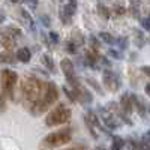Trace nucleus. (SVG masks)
I'll return each instance as SVG.
<instances>
[{"label": "nucleus", "instance_id": "nucleus-6", "mask_svg": "<svg viewBox=\"0 0 150 150\" xmlns=\"http://www.w3.org/2000/svg\"><path fill=\"white\" fill-rule=\"evenodd\" d=\"M60 68H62V71H63L66 80L69 81L71 89H75L77 86H80V81H78V78H77V75H75V68H74L72 60L63 59V60L60 62Z\"/></svg>", "mask_w": 150, "mask_h": 150}, {"label": "nucleus", "instance_id": "nucleus-30", "mask_svg": "<svg viewBox=\"0 0 150 150\" xmlns=\"http://www.w3.org/2000/svg\"><path fill=\"white\" fill-rule=\"evenodd\" d=\"M90 45H92V50H95V51H98V48L101 47V44H99V41L96 39L95 36L90 38Z\"/></svg>", "mask_w": 150, "mask_h": 150}, {"label": "nucleus", "instance_id": "nucleus-12", "mask_svg": "<svg viewBox=\"0 0 150 150\" xmlns=\"http://www.w3.org/2000/svg\"><path fill=\"white\" fill-rule=\"evenodd\" d=\"M17 60V54L12 51H3L0 53V63H14Z\"/></svg>", "mask_w": 150, "mask_h": 150}, {"label": "nucleus", "instance_id": "nucleus-3", "mask_svg": "<svg viewBox=\"0 0 150 150\" xmlns=\"http://www.w3.org/2000/svg\"><path fill=\"white\" fill-rule=\"evenodd\" d=\"M72 140V129L71 128H63L57 132L48 134L45 138L41 140L39 143V150H53L60 146H65Z\"/></svg>", "mask_w": 150, "mask_h": 150}, {"label": "nucleus", "instance_id": "nucleus-24", "mask_svg": "<svg viewBox=\"0 0 150 150\" xmlns=\"http://www.w3.org/2000/svg\"><path fill=\"white\" fill-rule=\"evenodd\" d=\"M65 50H66V51H69V53H77V45H75L72 41H68L65 44Z\"/></svg>", "mask_w": 150, "mask_h": 150}, {"label": "nucleus", "instance_id": "nucleus-27", "mask_svg": "<svg viewBox=\"0 0 150 150\" xmlns=\"http://www.w3.org/2000/svg\"><path fill=\"white\" fill-rule=\"evenodd\" d=\"M141 27H143L144 30H150V17L141 18Z\"/></svg>", "mask_w": 150, "mask_h": 150}, {"label": "nucleus", "instance_id": "nucleus-22", "mask_svg": "<svg viewBox=\"0 0 150 150\" xmlns=\"http://www.w3.org/2000/svg\"><path fill=\"white\" fill-rule=\"evenodd\" d=\"M86 81L89 83V84H90V86L93 87V89H95V90H96V92H98L99 95H102V92H104V90H102V87L98 84V81H96L95 78H86Z\"/></svg>", "mask_w": 150, "mask_h": 150}, {"label": "nucleus", "instance_id": "nucleus-4", "mask_svg": "<svg viewBox=\"0 0 150 150\" xmlns=\"http://www.w3.org/2000/svg\"><path fill=\"white\" fill-rule=\"evenodd\" d=\"M72 116V111L71 108H68L65 104H57L51 111L48 112V116L45 117V125L48 128H53V126H59V125H63L66 122L71 120Z\"/></svg>", "mask_w": 150, "mask_h": 150}, {"label": "nucleus", "instance_id": "nucleus-18", "mask_svg": "<svg viewBox=\"0 0 150 150\" xmlns=\"http://www.w3.org/2000/svg\"><path fill=\"white\" fill-rule=\"evenodd\" d=\"M98 11H99V15H101L102 18H105V20H108L110 15H111L110 14V12H111L110 8H107L104 3H98Z\"/></svg>", "mask_w": 150, "mask_h": 150}, {"label": "nucleus", "instance_id": "nucleus-35", "mask_svg": "<svg viewBox=\"0 0 150 150\" xmlns=\"http://www.w3.org/2000/svg\"><path fill=\"white\" fill-rule=\"evenodd\" d=\"M140 150H150V143L140 141Z\"/></svg>", "mask_w": 150, "mask_h": 150}, {"label": "nucleus", "instance_id": "nucleus-32", "mask_svg": "<svg viewBox=\"0 0 150 150\" xmlns=\"http://www.w3.org/2000/svg\"><path fill=\"white\" fill-rule=\"evenodd\" d=\"M41 20L44 23V26H51V21H50V17L48 15H41Z\"/></svg>", "mask_w": 150, "mask_h": 150}, {"label": "nucleus", "instance_id": "nucleus-28", "mask_svg": "<svg viewBox=\"0 0 150 150\" xmlns=\"http://www.w3.org/2000/svg\"><path fill=\"white\" fill-rule=\"evenodd\" d=\"M63 92L66 93V96H68V99L71 102H77V99H75V96H74V93H72V90H69L68 87H63Z\"/></svg>", "mask_w": 150, "mask_h": 150}, {"label": "nucleus", "instance_id": "nucleus-33", "mask_svg": "<svg viewBox=\"0 0 150 150\" xmlns=\"http://www.w3.org/2000/svg\"><path fill=\"white\" fill-rule=\"evenodd\" d=\"M50 39H51L53 42H59V33L57 32H51L50 33Z\"/></svg>", "mask_w": 150, "mask_h": 150}, {"label": "nucleus", "instance_id": "nucleus-37", "mask_svg": "<svg viewBox=\"0 0 150 150\" xmlns=\"http://www.w3.org/2000/svg\"><path fill=\"white\" fill-rule=\"evenodd\" d=\"M65 150H84V147H81V146H74V147H69V149H65Z\"/></svg>", "mask_w": 150, "mask_h": 150}, {"label": "nucleus", "instance_id": "nucleus-21", "mask_svg": "<svg viewBox=\"0 0 150 150\" xmlns=\"http://www.w3.org/2000/svg\"><path fill=\"white\" fill-rule=\"evenodd\" d=\"M112 12H114L116 15H119V17H122V15H125L128 12V9L125 8V6H122V5H114L112 6V9H111Z\"/></svg>", "mask_w": 150, "mask_h": 150}, {"label": "nucleus", "instance_id": "nucleus-16", "mask_svg": "<svg viewBox=\"0 0 150 150\" xmlns=\"http://www.w3.org/2000/svg\"><path fill=\"white\" fill-rule=\"evenodd\" d=\"M125 146V140L122 137H112L111 138V150H122Z\"/></svg>", "mask_w": 150, "mask_h": 150}, {"label": "nucleus", "instance_id": "nucleus-1", "mask_svg": "<svg viewBox=\"0 0 150 150\" xmlns=\"http://www.w3.org/2000/svg\"><path fill=\"white\" fill-rule=\"evenodd\" d=\"M47 84L48 83H44L42 80L35 77V75L27 77L26 80L23 81L21 90H20L21 92V96H23V102L30 108L35 102H38L42 98V95L47 90Z\"/></svg>", "mask_w": 150, "mask_h": 150}, {"label": "nucleus", "instance_id": "nucleus-7", "mask_svg": "<svg viewBox=\"0 0 150 150\" xmlns=\"http://www.w3.org/2000/svg\"><path fill=\"white\" fill-rule=\"evenodd\" d=\"M102 80H104L105 87L110 92H117L120 89V80H119V77L112 71L105 69L104 74H102Z\"/></svg>", "mask_w": 150, "mask_h": 150}, {"label": "nucleus", "instance_id": "nucleus-25", "mask_svg": "<svg viewBox=\"0 0 150 150\" xmlns=\"http://www.w3.org/2000/svg\"><path fill=\"white\" fill-rule=\"evenodd\" d=\"M128 44H129L128 38H120V39H117V45L120 47V50H126L128 48Z\"/></svg>", "mask_w": 150, "mask_h": 150}, {"label": "nucleus", "instance_id": "nucleus-36", "mask_svg": "<svg viewBox=\"0 0 150 150\" xmlns=\"http://www.w3.org/2000/svg\"><path fill=\"white\" fill-rule=\"evenodd\" d=\"M141 141H144V143H150V131H147V132H146V134L143 135Z\"/></svg>", "mask_w": 150, "mask_h": 150}, {"label": "nucleus", "instance_id": "nucleus-17", "mask_svg": "<svg viewBox=\"0 0 150 150\" xmlns=\"http://www.w3.org/2000/svg\"><path fill=\"white\" fill-rule=\"evenodd\" d=\"M2 44H3V47L6 48V51H11V48L15 47L14 38H11L9 35H3V36H2Z\"/></svg>", "mask_w": 150, "mask_h": 150}, {"label": "nucleus", "instance_id": "nucleus-14", "mask_svg": "<svg viewBox=\"0 0 150 150\" xmlns=\"http://www.w3.org/2000/svg\"><path fill=\"white\" fill-rule=\"evenodd\" d=\"M71 41H72L75 45H77V47H78V45H83V44L86 42V39H84V35H83L78 29H75V30L72 32V39H71Z\"/></svg>", "mask_w": 150, "mask_h": 150}, {"label": "nucleus", "instance_id": "nucleus-11", "mask_svg": "<svg viewBox=\"0 0 150 150\" xmlns=\"http://www.w3.org/2000/svg\"><path fill=\"white\" fill-rule=\"evenodd\" d=\"M17 59L21 60L23 63H29L30 59H32V53H30V50L29 48H20L18 51H17Z\"/></svg>", "mask_w": 150, "mask_h": 150}, {"label": "nucleus", "instance_id": "nucleus-34", "mask_svg": "<svg viewBox=\"0 0 150 150\" xmlns=\"http://www.w3.org/2000/svg\"><path fill=\"white\" fill-rule=\"evenodd\" d=\"M141 72L146 75V77H149V78H150V65H147V66H143V68H141Z\"/></svg>", "mask_w": 150, "mask_h": 150}, {"label": "nucleus", "instance_id": "nucleus-8", "mask_svg": "<svg viewBox=\"0 0 150 150\" xmlns=\"http://www.w3.org/2000/svg\"><path fill=\"white\" fill-rule=\"evenodd\" d=\"M120 110H122V112L123 114H126V116H129L131 112L134 111V104H132V98H131V95L128 93V92H125L122 96H120Z\"/></svg>", "mask_w": 150, "mask_h": 150}, {"label": "nucleus", "instance_id": "nucleus-26", "mask_svg": "<svg viewBox=\"0 0 150 150\" xmlns=\"http://www.w3.org/2000/svg\"><path fill=\"white\" fill-rule=\"evenodd\" d=\"M128 12H129L132 17H135V18H138V17H140V14H138L140 11H138V8H137V5H132V6L128 9Z\"/></svg>", "mask_w": 150, "mask_h": 150}, {"label": "nucleus", "instance_id": "nucleus-10", "mask_svg": "<svg viewBox=\"0 0 150 150\" xmlns=\"http://www.w3.org/2000/svg\"><path fill=\"white\" fill-rule=\"evenodd\" d=\"M131 98H132V104H134V108H137V111H138V114L140 116H146V111H147V107H146V104L141 101V99L137 96L135 93H132L131 95Z\"/></svg>", "mask_w": 150, "mask_h": 150}, {"label": "nucleus", "instance_id": "nucleus-15", "mask_svg": "<svg viewBox=\"0 0 150 150\" xmlns=\"http://www.w3.org/2000/svg\"><path fill=\"white\" fill-rule=\"evenodd\" d=\"M99 38H101V41H104L105 44H110V45L117 44V39L111 33H108V32H101V33H99Z\"/></svg>", "mask_w": 150, "mask_h": 150}, {"label": "nucleus", "instance_id": "nucleus-39", "mask_svg": "<svg viewBox=\"0 0 150 150\" xmlns=\"http://www.w3.org/2000/svg\"><path fill=\"white\" fill-rule=\"evenodd\" d=\"M5 21V14H2V12H0V23H3Z\"/></svg>", "mask_w": 150, "mask_h": 150}, {"label": "nucleus", "instance_id": "nucleus-41", "mask_svg": "<svg viewBox=\"0 0 150 150\" xmlns=\"http://www.w3.org/2000/svg\"><path fill=\"white\" fill-rule=\"evenodd\" d=\"M95 150H98V149H95Z\"/></svg>", "mask_w": 150, "mask_h": 150}, {"label": "nucleus", "instance_id": "nucleus-38", "mask_svg": "<svg viewBox=\"0 0 150 150\" xmlns=\"http://www.w3.org/2000/svg\"><path fill=\"white\" fill-rule=\"evenodd\" d=\"M144 90H146V93H147V95L150 96V83H147V84H146V87H144Z\"/></svg>", "mask_w": 150, "mask_h": 150}, {"label": "nucleus", "instance_id": "nucleus-20", "mask_svg": "<svg viewBox=\"0 0 150 150\" xmlns=\"http://www.w3.org/2000/svg\"><path fill=\"white\" fill-rule=\"evenodd\" d=\"M42 63L50 69V71H54V63H53V59L51 57H50L48 54H44L42 56Z\"/></svg>", "mask_w": 150, "mask_h": 150}, {"label": "nucleus", "instance_id": "nucleus-13", "mask_svg": "<svg viewBox=\"0 0 150 150\" xmlns=\"http://www.w3.org/2000/svg\"><path fill=\"white\" fill-rule=\"evenodd\" d=\"M62 12L66 15V17H72L75 12H77V3L75 2H69V3H66L65 6H63V9H62Z\"/></svg>", "mask_w": 150, "mask_h": 150}, {"label": "nucleus", "instance_id": "nucleus-5", "mask_svg": "<svg viewBox=\"0 0 150 150\" xmlns=\"http://www.w3.org/2000/svg\"><path fill=\"white\" fill-rule=\"evenodd\" d=\"M18 81V74L11 69H3L0 72V84H2V92L5 98H9L11 101H14V89Z\"/></svg>", "mask_w": 150, "mask_h": 150}, {"label": "nucleus", "instance_id": "nucleus-40", "mask_svg": "<svg viewBox=\"0 0 150 150\" xmlns=\"http://www.w3.org/2000/svg\"><path fill=\"white\" fill-rule=\"evenodd\" d=\"M98 150H107V149H104V147H96Z\"/></svg>", "mask_w": 150, "mask_h": 150}, {"label": "nucleus", "instance_id": "nucleus-19", "mask_svg": "<svg viewBox=\"0 0 150 150\" xmlns=\"http://www.w3.org/2000/svg\"><path fill=\"white\" fill-rule=\"evenodd\" d=\"M134 33H135V45L138 47V48H141L144 45V35L140 30H135Z\"/></svg>", "mask_w": 150, "mask_h": 150}, {"label": "nucleus", "instance_id": "nucleus-23", "mask_svg": "<svg viewBox=\"0 0 150 150\" xmlns=\"http://www.w3.org/2000/svg\"><path fill=\"white\" fill-rule=\"evenodd\" d=\"M84 123H86V126H87V129H89V132H90V135L93 137L95 140H98V134H96V131H95V126L90 123V120L87 119V117H84Z\"/></svg>", "mask_w": 150, "mask_h": 150}, {"label": "nucleus", "instance_id": "nucleus-9", "mask_svg": "<svg viewBox=\"0 0 150 150\" xmlns=\"http://www.w3.org/2000/svg\"><path fill=\"white\" fill-rule=\"evenodd\" d=\"M101 114H102V120L105 122V125L110 128V129H116V128H119L120 126V123L119 122H116V119H114V116L111 114V112L107 110V108H102L101 107Z\"/></svg>", "mask_w": 150, "mask_h": 150}, {"label": "nucleus", "instance_id": "nucleus-29", "mask_svg": "<svg viewBox=\"0 0 150 150\" xmlns=\"http://www.w3.org/2000/svg\"><path fill=\"white\" fill-rule=\"evenodd\" d=\"M5 110H6V98L0 92V112H3Z\"/></svg>", "mask_w": 150, "mask_h": 150}, {"label": "nucleus", "instance_id": "nucleus-31", "mask_svg": "<svg viewBox=\"0 0 150 150\" xmlns=\"http://www.w3.org/2000/svg\"><path fill=\"white\" fill-rule=\"evenodd\" d=\"M108 54H110L111 57H114V59H123V54H122L120 51H116V50H110Z\"/></svg>", "mask_w": 150, "mask_h": 150}, {"label": "nucleus", "instance_id": "nucleus-2", "mask_svg": "<svg viewBox=\"0 0 150 150\" xmlns=\"http://www.w3.org/2000/svg\"><path fill=\"white\" fill-rule=\"evenodd\" d=\"M57 99H59V89H57V86L53 81H50L47 84V90L42 95V98L38 102H35L29 110H30V112L33 116H41L50 107H53L57 102Z\"/></svg>", "mask_w": 150, "mask_h": 150}]
</instances>
